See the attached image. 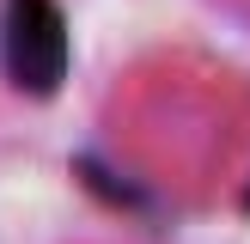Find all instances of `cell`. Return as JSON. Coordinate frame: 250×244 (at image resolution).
Returning <instances> with one entry per match:
<instances>
[{"mask_svg": "<svg viewBox=\"0 0 250 244\" xmlns=\"http://www.w3.org/2000/svg\"><path fill=\"white\" fill-rule=\"evenodd\" d=\"M67 12L61 0H6L0 12V67L24 98H55L67 80Z\"/></svg>", "mask_w": 250, "mask_h": 244, "instance_id": "6da1fadb", "label": "cell"}]
</instances>
